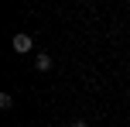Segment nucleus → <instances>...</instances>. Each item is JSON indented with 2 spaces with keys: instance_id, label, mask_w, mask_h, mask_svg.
<instances>
[{
  "instance_id": "nucleus-2",
  "label": "nucleus",
  "mask_w": 130,
  "mask_h": 127,
  "mask_svg": "<svg viewBox=\"0 0 130 127\" xmlns=\"http://www.w3.org/2000/svg\"><path fill=\"white\" fill-rule=\"evenodd\" d=\"M34 69H38V72H48V69H52V55H38V59H34Z\"/></svg>"
},
{
  "instance_id": "nucleus-4",
  "label": "nucleus",
  "mask_w": 130,
  "mask_h": 127,
  "mask_svg": "<svg viewBox=\"0 0 130 127\" xmlns=\"http://www.w3.org/2000/svg\"><path fill=\"white\" fill-rule=\"evenodd\" d=\"M72 127H89V124H86V120H75V124H72Z\"/></svg>"
},
{
  "instance_id": "nucleus-1",
  "label": "nucleus",
  "mask_w": 130,
  "mask_h": 127,
  "mask_svg": "<svg viewBox=\"0 0 130 127\" xmlns=\"http://www.w3.org/2000/svg\"><path fill=\"white\" fill-rule=\"evenodd\" d=\"M14 52H31V34H14Z\"/></svg>"
},
{
  "instance_id": "nucleus-3",
  "label": "nucleus",
  "mask_w": 130,
  "mask_h": 127,
  "mask_svg": "<svg viewBox=\"0 0 130 127\" xmlns=\"http://www.w3.org/2000/svg\"><path fill=\"white\" fill-rule=\"evenodd\" d=\"M0 107L10 110V107H14V96H10V93H4V96H0Z\"/></svg>"
}]
</instances>
